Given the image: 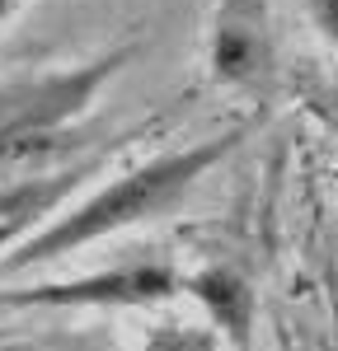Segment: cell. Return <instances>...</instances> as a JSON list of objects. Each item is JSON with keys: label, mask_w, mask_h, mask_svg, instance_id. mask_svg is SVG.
<instances>
[{"label": "cell", "mask_w": 338, "mask_h": 351, "mask_svg": "<svg viewBox=\"0 0 338 351\" xmlns=\"http://www.w3.org/2000/svg\"><path fill=\"white\" fill-rule=\"evenodd\" d=\"M179 291V276L165 263H141V267H117L61 286H28L14 295H0V304H155Z\"/></svg>", "instance_id": "cell-3"}, {"label": "cell", "mask_w": 338, "mask_h": 351, "mask_svg": "<svg viewBox=\"0 0 338 351\" xmlns=\"http://www.w3.org/2000/svg\"><path fill=\"white\" fill-rule=\"evenodd\" d=\"M188 291H193V295L207 304L212 324L221 328L235 347L249 351V328H254V314H258V300H254L249 281H245L240 271H230V267H207V271H197L193 281H188Z\"/></svg>", "instance_id": "cell-5"}, {"label": "cell", "mask_w": 338, "mask_h": 351, "mask_svg": "<svg viewBox=\"0 0 338 351\" xmlns=\"http://www.w3.org/2000/svg\"><path fill=\"white\" fill-rule=\"evenodd\" d=\"M268 71V5L225 0L212 38V75L225 84H249Z\"/></svg>", "instance_id": "cell-4"}, {"label": "cell", "mask_w": 338, "mask_h": 351, "mask_svg": "<svg viewBox=\"0 0 338 351\" xmlns=\"http://www.w3.org/2000/svg\"><path fill=\"white\" fill-rule=\"evenodd\" d=\"M14 5H19V0H0V24L10 19V10H14Z\"/></svg>", "instance_id": "cell-9"}, {"label": "cell", "mask_w": 338, "mask_h": 351, "mask_svg": "<svg viewBox=\"0 0 338 351\" xmlns=\"http://www.w3.org/2000/svg\"><path fill=\"white\" fill-rule=\"evenodd\" d=\"M245 136H249V127H235V132L212 136V141H202V145H188V150H174V155L150 160L146 169L127 173L122 183H113V188H104L99 197H89L84 206H76L66 220H56L52 230H43V234H33L28 243H19V253H10V258L0 263V271H19V267H33V263H47V258H61V253H71V248H80V243L99 239V234H113V230H122V225L150 220L155 211H165L174 197H183L212 164H221L225 155H235V145H240Z\"/></svg>", "instance_id": "cell-1"}, {"label": "cell", "mask_w": 338, "mask_h": 351, "mask_svg": "<svg viewBox=\"0 0 338 351\" xmlns=\"http://www.w3.org/2000/svg\"><path fill=\"white\" fill-rule=\"evenodd\" d=\"M127 47L99 56L89 66L52 71L38 80H14L0 89V169L24 164L43 150H52L61 127L89 108V99L127 66Z\"/></svg>", "instance_id": "cell-2"}, {"label": "cell", "mask_w": 338, "mask_h": 351, "mask_svg": "<svg viewBox=\"0 0 338 351\" xmlns=\"http://www.w3.org/2000/svg\"><path fill=\"white\" fill-rule=\"evenodd\" d=\"M19 230H28V220H0V248H5V243L14 239Z\"/></svg>", "instance_id": "cell-8"}, {"label": "cell", "mask_w": 338, "mask_h": 351, "mask_svg": "<svg viewBox=\"0 0 338 351\" xmlns=\"http://www.w3.org/2000/svg\"><path fill=\"white\" fill-rule=\"evenodd\" d=\"M306 5L315 14V24H319V33L338 47V0H306Z\"/></svg>", "instance_id": "cell-7"}, {"label": "cell", "mask_w": 338, "mask_h": 351, "mask_svg": "<svg viewBox=\"0 0 338 351\" xmlns=\"http://www.w3.org/2000/svg\"><path fill=\"white\" fill-rule=\"evenodd\" d=\"M141 351H216V337L202 328H160Z\"/></svg>", "instance_id": "cell-6"}]
</instances>
